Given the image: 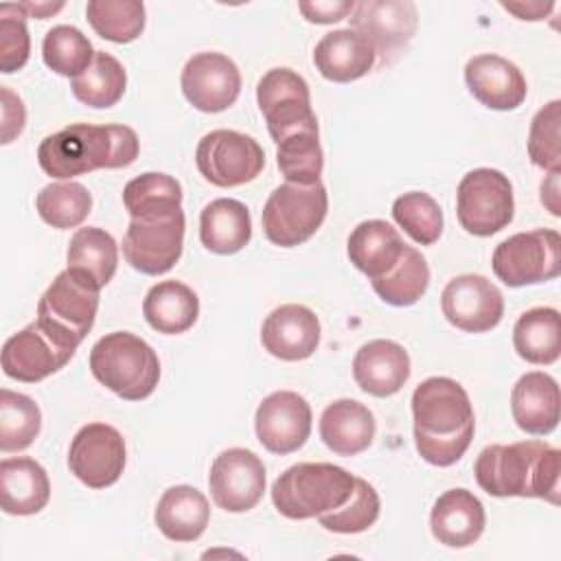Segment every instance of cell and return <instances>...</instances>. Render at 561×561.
Instances as JSON below:
<instances>
[{
	"instance_id": "cell-1",
	"label": "cell",
	"mask_w": 561,
	"mask_h": 561,
	"mask_svg": "<svg viewBox=\"0 0 561 561\" xmlns=\"http://www.w3.org/2000/svg\"><path fill=\"white\" fill-rule=\"evenodd\" d=\"M414 445L434 467L458 462L473 438V408L467 390L449 377H427L412 392Z\"/></svg>"
},
{
	"instance_id": "cell-2",
	"label": "cell",
	"mask_w": 561,
	"mask_h": 561,
	"mask_svg": "<svg viewBox=\"0 0 561 561\" xmlns=\"http://www.w3.org/2000/svg\"><path fill=\"white\" fill-rule=\"evenodd\" d=\"M478 486L493 497H539L559 504L561 451L546 440L484 447L473 465Z\"/></svg>"
},
{
	"instance_id": "cell-3",
	"label": "cell",
	"mask_w": 561,
	"mask_h": 561,
	"mask_svg": "<svg viewBox=\"0 0 561 561\" xmlns=\"http://www.w3.org/2000/svg\"><path fill=\"white\" fill-rule=\"evenodd\" d=\"M138 136L127 125L75 123L37 147L42 171L57 180H70L96 169H123L138 158Z\"/></svg>"
},
{
	"instance_id": "cell-4",
	"label": "cell",
	"mask_w": 561,
	"mask_h": 561,
	"mask_svg": "<svg viewBox=\"0 0 561 561\" xmlns=\"http://www.w3.org/2000/svg\"><path fill=\"white\" fill-rule=\"evenodd\" d=\"M90 373L116 397L142 401L158 386L160 359L142 337L129 331H114L92 346Z\"/></svg>"
},
{
	"instance_id": "cell-5",
	"label": "cell",
	"mask_w": 561,
	"mask_h": 561,
	"mask_svg": "<svg viewBox=\"0 0 561 561\" xmlns=\"http://www.w3.org/2000/svg\"><path fill=\"white\" fill-rule=\"evenodd\" d=\"M355 486V476L331 462H298L272 484V502L287 519H311L342 506Z\"/></svg>"
},
{
	"instance_id": "cell-6",
	"label": "cell",
	"mask_w": 561,
	"mask_h": 561,
	"mask_svg": "<svg viewBox=\"0 0 561 561\" xmlns=\"http://www.w3.org/2000/svg\"><path fill=\"white\" fill-rule=\"evenodd\" d=\"M99 287L85 276L64 270L55 276L37 302V327L64 351L72 353L90 333L96 309Z\"/></svg>"
},
{
	"instance_id": "cell-7",
	"label": "cell",
	"mask_w": 561,
	"mask_h": 561,
	"mask_svg": "<svg viewBox=\"0 0 561 561\" xmlns=\"http://www.w3.org/2000/svg\"><path fill=\"white\" fill-rule=\"evenodd\" d=\"M329 210V195L322 182L276 186L261 213L263 232L270 243L296 248L309 241L322 226Z\"/></svg>"
},
{
	"instance_id": "cell-8",
	"label": "cell",
	"mask_w": 561,
	"mask_h": 561,
	"mask_svg": "<svg viewBox=\"0 0 561 561\" xmlns=\"http://www.w3.org/2000/svg\"><path fill=\"white\" fill-rule=\"evenodd\" d=\"M515 199L511 180L489 167L469 171L456 191V217L473 237H491L513 221Z\"/></svg>"
},
{
	"instance_id": "cell-9",
	"label": "cell",
	"mask_w": 561,
	"mask_h": 561,
	"mask_svg": "<svg viewBox=\"0 0 561 561\" xmlns=\"http://www.w3.org/2000/svg\"><path fill=\"white\" fill-rule=\"evenodd\" d=\"M491 265L508 287L552 280L561 274V237L552 228L511 234L497 243Z\"/></svg>"
},
{
	"instance_id": "cell-10",
	"label": "cell",
	"mask_w": 561,
	"mask_h": 561,
	"mask_svg": "<svg viewBox=\"0 0 561 561\" xmlns=\"http://www.w3.org/2000/svg\"><path fill=\"white\" fill-rule=\"evenodd\" d=\"M184 210L173 208L136 217L123 237V256L140 274L158 276L169 272L184 248Z\"/></svg>"
},
{
	"instance_id": "cell-11",
	"label": "cell",
	"mask_w": 561,
	"mask_h": 561,
	"mask_svg": "<svg viewBox=\"0 0 561 561\" xmlns=\"http://www.w3.org/2000/svg\"><path fill=\"white\" fill-rule=\"evenodd\" d=\"M256 103L276 145L296 131H318L309 85L291 68L267 70L259 79Z\"/></svg>"
},
{
	"instance_id": "cell-12",
	"label": "cell",
	"mask_w": 561,
	"mask_h": 561,
	"mask_svg": "<svg viewBox=\"0 0 561 561\" xmlns=\"http://www.w3.org/2000/svg\"><path fill=\"white\" fill-rule=\"evenodd\" d=\"M195 164L206 182L232 188L252 182L265 167L263 147L248 134L234 129L208 131L197 149Z\"/></svg>"
},
{
	"instance_id": "cell-13",
	"label": "cell",
	"mask_w": 561,
	"mask_h": 561,
	"mask_svg": "<svg viewBox=\"0 0 561 561\" xmlns=\"http://www.w3.org/2000/svg\"><path fill=\"white\" fill-rule=\"evenodd\" d=\"M348 22V28L373 46L379 64L390 66L408 50L416 33L419 11L410 0H362L355 4Z\"/></svg>"
},
{
	"instance_id": "cell-14",
	"label": "cell",
	"mask_w": 561,
	"mask_h": 561,
	"mask_svg": "<svg viewBox=\"0 0 561 561\" xmlns=\"http://www.w3.org/2000/svg\"><path fill=\"white\" fill-rule=\"evenodd\" d=\"M125 460L123 434L107 423L83 425L68 449L70 473L90 489H105L118 482Z\"/></svg>"
},
{
	"instance_id": "cell-15",
	"label": "cell",
	"mask_w": 561,
	"mask_h": 561,
	"mask_svg": "<svg viewBox=\"0 0 561 561\" xmlns=\"http://www.w3.org/2000/svg\"><path fill=\"white\" fill-rule=\"evenodd\" d=\"M213 502L228 513H245L254 508L265 493L263 460L243 447L221 451L208 473Z\"/></svg>"
},
{
	"instance_id": "cell-16",
	"label": "cell",
	"mask_w": 561,
	"mask_h": 561,
	"mask_svg": "<svg viewBox=\"0 0 561 561\" xmlns=\"http://www.w3.org/2000/svg\"><path fill=\"white\" fill-rule=\"evenodd\" d=\"M440 309L451 327L465 333H484L500 324L504 296L486 276L460 274L445 285Z\"/></svg>"
},
{
	"instance_id": "cell-17",
	"label": "cell",
	"mask_w": 561,
	"mask_h": 561,
	"mask_svg": "<svg viewBox=\"0 0 561 561\" xmlns=\"http://www.w3.org/2000/svg\"><path fill=\"white\" fill-rule=\"evenodd\" d=\"M184 99L199 112L217 114L228 110L241 92V72L224 53L206 50L193 55L180 77Z\"/></svg>"
},
{
	"instance_id": "cell-18",
	"label": "cell",
	"mask_w": 561,
	"mask_h": 561,
	"mask_svg": "<svg viewBox=\"0 0 561 561\" xmlns=\"http://www.w3.org/2000/svg\"><path fill=\"white\" fill-rule=\"evenodd\" d=\"M254 430L267 451L278 456L298 451L311 434V408L298 392L276 390L259 403Z\"/></svg>"
},
{
	"instance_id": "cell-19",
	"label": "cell",
	"mask_w": 561,
	"mask_h": 561,
	"mask_svg": "<svg viewBox=\"0 0 561 561\" xmlns=\"http://www.w3.org/2000/svg\"><path fill=\"white\" fill-rule=\"evenodd\" d=\"M261 344L283 362L307 359L320 344V320L305 305H280L263 320Z\"/></svg>"
},
{
	"instance_id": "cell-20",
	"label": "cell",
	"mask_w": 561,
	"mask_h": 561,
	"mask_svg": "<svg viewBox=\"0 0 561 561\" xmlns=\"http://www.w3.org/2000/svg\"><path fill=\"white\" fill-rule=\"evenodd\" d=\"M72 353L57 346L37 322L26 324L13 333L2 346V373L15 381L37 383L48 375L61 370Z\"/></svg>"
},
{
	"instance_id": "cell-21",
	"label": "cell",
	"mask_w": 561,
	"mask_h": 561,
	"mask_svg": "<svg viewBox=\"0 0 561 561\" xmlns=\"http://www.w3.org/2000/svg\"><path fill=\"white\" fill-rule=\"evenodd\" d=\"M465 83L484 107L508 112L524 103L528 85L522 70L493 53L476 55L465 66Z\"/></svg>"
},
{
	"instance_id": "cell-22",
	"label": "cell",
	"mask_w": 561,
	"mask_h": 561,
	"mask_svg": "<svg viewBox=\"0 0 561 561\" xmlns=\"http://www.w3.org/2000/svg\"><path fill=\"white\" fill-rule=\"evenodd\" d=\"M355 383L373 397H390L410 379V355L394 340H370L353 357Z\"/></svg>"
},
{
	"instance_id": "cell-23",
	"label": "cell",
	"mask_w": 561,
	"mask_h": 561,
	"mask_svg": "<svg viewBox=\"0 0 561 561\" xmlns=\"http://www.w3.org/2000/svg\"><path fill=\"white\" fill-rule=\"evenodd\" d=\"M484 524L486 515L482 502L460 486L445 491L430 513V530L434 539L447 548H467L476 543Z\"/></svg>"
},
{
	"instance_id": "cell-24",
	"label": "cell",
	"mask_w": 561,
	"mask_h": 561,
	"mask_svg": "<svg viewBox=\"0 0 561 561\" xmlns=\"http://www.w3.org/2000/svg\"><path fill=\"white\" fill-rule=\"evenodd\" d=\"M561 392L559 383L541 370L526 373L511 392V412L517 427L526 434L546 436L559 425Z\"/></svg>"
},
{
	"instance_id": "cell-25",
	"label": "cell",
	"mask_w": 561,
	"mask_h": 561,
	"mask_svg": "<svg viewBox=\"0 0 561 561\" xmlns=\"http://www.w3.org/2000/svg\"><path fill=\"white\" fill-rule=\"evenodd\" d=\"M377 55L373 46L353 28H337L316 44V70L335 83H351L373 70Z\"/></svg>"
},
{
	"instance_id": "cell-26",
	"label": "cell",
	"mask_w": 561,
	"mask_h": 561,
	"mask_svg": "<svg viewBox=\"0 0 561 561\" xmlns=\"http://www.w3.org/2000/svg\"><path fill=\"white\" fill-rule=\"evenodd\" d=\"M408 243L401 239L397 228L383 219H366L353 228L346 241V254L351 263L377 280L388 274L403 256Z\"/></svg>"
},
{
	"instance_id": "cell-27",
	"label": "cell",
	"mask_w": 561,
	"mask_h": 561,
	"mask_svg": "<svg viewBox=\"0 0 561 561\" xmlns=\"http://www.w3.org/2000/svg\"><path fill=\"white\" fill-rule=\"evenodd\" d=\"M377 432L373 412L355 399L329 403L320 416V438L337 456H357L370 447Z\"/></svg>"
},
{
	"instance_id": "cell-28",
	"label": "cell",
	"mask_w": 561,
	"mask_h": 561,
	"mask_svg": "<svg viewBox=\"0 0 561 561\" xmlns=\"http://www.w3.org/2000/svg\"><path fill=\"white\" fill-rule=\"evenodd\" d=\"M48 500V473L37 460L18 456L0 462V506L7 515H35Z\"/></svg>"
},
{
	"instance_id": "cell-29",
	"label": "cell",
	"mask_w": 561,
	"mask_h": 561,
	"mask_svg": "<svg viewBox=\"0 0 561 561\" xmlns=\"http://www.w3.org/2000/svg\"><path fill=\"white\" fill-rule=\"evenodd\" d=\"M153 519L167 539L186 543L204 535L210 519V506L206 495L195 486L175 484L158 500Z\"/></svg>"
},
{
	"instance_id": "cell-30",
	"label": "cell",
	"mask_w": 561,
	"mask_h": 561,
	"mask_svg": "<svg viewBox=\"0 0 561 561\" xmlns=\"http://www.w3.org/2000/svg\"><path fill=\"white\" fill-rule=\"evenodd\" d=\"M252 237V217L243 202L219 197L204 206L199 215V241L213 254H234Z\"/></svg>"
},
{
	"instance_id": "cell-31",
	"label": "cell",
	"mask_w": 561,
	"mask_h": 561,
	"mask_svg": "<svg viewBox=\"0 0 561 561\" xmlns=\"http://www.w3.org/2000/svg\"><path fill=\"white\" fill-rule=\"evenodd\" d=\"M142 316L153 331L178 335L197 322L199 298L180 280H160L147 291L142 300Z\"/></svg>"
},
{
	"instance_id": "cell-32",
	"label": "cell",
	"mask_w": 561,
	"mask_h": 561,
	"mask_svg": "<svg viewBox=\"0 0 561 561\" xmlns=\"http://www.w3.org/2000/svg\"><path fill=\"white\" fill-rule=\"evenodd\" d=\"M513 346L530 364H554L561 355V320L554 307H533L513 327Z\"/></svg>"
},
{
	"instance_id": "cell-33",
	"label": "cell",
	"mask_w": 561,
	"mask_h": 561,
	"mask_svg": "<svg viewBox=\"0 0 561 561\" xmlns=\"http://www.w3.org/2000/svg\"><path fill=\"white\" fill-rule=\"evenodd\" d=\"M68 270L85 276L103 289L116 274L118 245L110 232L96 226L79 228L68 243Z\"/></svg>"
},
{
	"instance_id": "cell-34",
	"label": "cell",
	"mask_w": 561,
	"mask_h": 561,
	"mask_svg": "<svg viewBox=\"0 0 561 561\" xmlns=\"http://www.w3.org/2000/svg\"><path fill=\"white\" fill-rule=\"evenodd\" d=\"M125 85L127 72L123 64L105 50H96L88 70H83L79 77L70 81L75 99L96 110L116 105L125 94Z\"/></svg>"
},
{
	"instance_id": "cell-35",
	"label": "cell",
	"mask_w": 561,
	"mask_h": 561,
	"mask_svg": "<svg viewBox=\"0 0 561 561\" xmlns=\"http://www.w3.org/2000/svg\"><path fill=\"white\" fill-rule=\"evenodd\" d=\"M370 285L383 302L392 307H410L427 291V285H430L427 261L416 248L408 245L399 263L381 278L370 280Z\"/></svg>"
},
{
	"instance_id": "cell-36",
	"label": "cell",
	"mask_w": 561,
	"mask_h": 561,
	"mask_svg": "<svg viewBox=\"0 0 561 561\" xmlns=\"http://www.w3.org/2000/svg\"><path fill=\"white\" fill-rule=\"evenodd\" d=\"M42 430L39 405L9 388L0 390V451H22L26 449Z\"/></svg>"
},
{
	"instance_id": "cell-37",
	"label": "cell",
	"mask_w": 561,
	"mask_h": 561,
	"mask_svg": "<svg viewBox=\"0 0 561 561\" xmlns=\"http://www.w3.org/2000/svg\"><path fill=\"white\" fill-rule=\"evenodd\" d=\"M85 15L94 33L114 44H129L145 31V4L138 0H90Z\"/></svg>"
},
{
	"instance_id": "cell-38",
	"label": "cell",
	"mask_w": 561,
	"mask_h": 561,
	"mask_svg": "<svg viewBox=\"0 0 561 561\" xmlns=\"http://www.w3.org/2000/svg\"><path fill=\"white\" fill-rule=\"evenodd\" d=\"M35 208L48 226L68 230L85 221L92 210V195L79 182H53L37 193Z\"/></svg>"
},
{
	"instance_id": "cell-39",
	"label": "cell",
	"mask_w": 561,
	"mask_h": 561,
	"mask_svg": "<svg viewBox=\"0 0 561 561\" xmlns=\"http://www.w3.org/2000/svg\"><path fill=\"white\" fill-rule=\"evenodd\" d=\"M123 204L131 219L182 206V184L167 173H142L123 188Z\"/></svg>"
},
{
	"instance_id": "cell-40",
	"label": "cell",
	"mask_w": 561,
	"mask_h": 561,
	"mask_svg": "<svg viewBox=\"0 0 561 561\" xmlns=\"http://www.w3.org/2000/svg\"><path fill=\"white\" fill-rule=\"evenodd\" d=\"M94 53L90 39L70 24L53 26L42 42L44 64L61 77H79L92 64Z\"/></svg>"
},
{
	"instance_id": "cell-41",
	"label": "cell",
	"mask_w": 561,
	"mask_h": 561,
	"mask_svg": "<svg viewBox=\"0 0 561 561\" xmlns=\"http://www.w3.org/2000/svg\"><path fill=\"white\" fill-rule=\"evenodd\" d=\"M276 164L287 182L313 184L320 182L324 153L318 131H296L276 145Z\"/></svg>"
},
{
	"instance_id": "cell-42",
	"label": "cell",
	"mask_w": 561,
	"mask_h": 561,
	"mask_svg": "<svg viewBox=\"0 0 561 561\" xmlns=\"http://www.w3.org/2000/svg\"><path fill=\"white\" fill-rule=\"evenodd\" d=\"M392 217L399 228L421 245L436 243L443 232V210L438 202L423 191L399 195L392 204Z\"/></svg>"
},
{
	"instance_id": "cell-43",
	"label": "cell",
	"mask_w": 561,
	"mask_h": 561,
	"mask_svg": "<svg viewBox=\"0 0 561 561\" xmlns=\"http://www.w3.org/2000/svg\"><path fill=\"white\" fill-rule=\"evenodd\" d=\"M379 508H381V502L375 486L364 478H355L351 497L342 506L320 515L318 519L324 530L340 533V535H355V533L368 530L377 522Z\"/></svg>"
},
{
	"instance_id": "cell-44",
	"label": "cell",
	"mask_w": 561,
	"mask_h": 561,
	"mask_svg": "<svg viewBox=\"0 0 561 561\" xmlns=\"http://www.w3.org/2000/svg\"><path fill=\"white\" fill-rule=\"evenodd\" d=\"M559 125H561V101H550L533 116L530 131H528L530 162L550 173L561 171Z\"/></svg>"
},
{
	"instance_id": "cell-45",
	"label": "cell",
	"mask_w": 561,
	"mask_h": 561,
	"mask_svg": "<svg viewBox=\"0 0 561 561\" xmlns=\"http://www.w3.org/2000/svg\"><path fill=\"white\" fill-rule=\"evenodd\" d=\"M20 4H0V72L11 75L28 61L31 37Z\"/></svg>"
},
{
	"instance_id": "cell-46",
	"label": "cell",
	"mask_w": 561,
	"mask_h": 561,
	"mask_svg": "<svg viewBox=\"0 0 561 561\" xmlns=\"http://www.w3.org/2000/svg\"><path fill=\"white\" fill-rule=\"evenodd\" d=\"M300 13L305 15L307 22L311 24H333L344 18H348L355 9V2L348 0H302L298 2Z\"/></svg>"
},
{
	"instance_id": "cell-47",
	"label": "cell",
	"mask_w": 561,
	"mask_h": 561,
	"mask_svg": "<svg viewBox=\"0 0 561 561\" xmlns=\"http://www.w3.org/2000/svg\"><path fill=\"white\" fill-rule=\"evenodd\" d=\"M2 96V145H9L15 136L22 134L26 123V110L18 94H13L7 85L0 88Z\"/></svg>"
},
{
	"instance_id": "cell-48",
	"label": "cell",
	"mask_w": 561,
	"mask_h": 561,
	"mask_svg": "<svg viewBox=\"0 0 561 561\" xmlns=\"http://www.w3.org/2000/svg\"><path fill=\"white\" fill-rule=\"evenodd\" d=\"M502 7L519 20H543L554 9V2H502Z\"/></svg>"
},
{
	"instance_id": "cell-49",
	"label": "cell",
	"mask_w": 561,
	"mask_h": 561,
	"mask_svg": "<svg viewBox=\"0 0 561 561\" xmlns=\"http://www.w3.org/2000/svg\"><path fill=\"white\" fill-rule=\"evenodd\" d=\"M18 4L28 18H39V20H46L48 15L64 9V2H18Z\"/></svg>"
}]
</instances>
